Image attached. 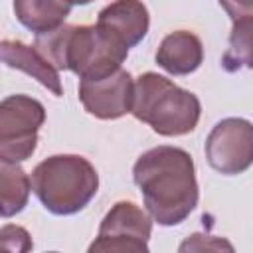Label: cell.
Instances as JSON below:
<instances>
[{
    "label": "cell",
    "mask_w": 253,
    "mask_h": 253,
    "mask_svg": "<svg viewBox=\"0 0 253 253\" xmlns=\"http://www.w3.org/2000/svg\"><path fill=\"white\" fill-rule=\"evenodd\" d=\"M73 4L59 0H16L14 14L18 22L32 34L43 36L63 26L65 18L71 14Z\"/></svg>",
    "instance_id": "7c38bea8"
},
{
    "label": "cell",
    "mask_w": 253,
    "mask_h": 253,
    "mask_svg": "<svg viewBox=\"0 0 253 253\" xmlns=\"http://www.w3.org/2000/svg\"><path fill=\"white\" fill-rule=\"evenodd\" d=\"M132 180L142 194L146 213L158 225L182 223L198 206V180L190 152L178 146H154L132 166Z\"/></svg>",
    "instance_id": "6da1fadb"
},
{
    "label": "cell",
    "mask_w": 253,
    "mask_h": 253,
    "mask_svg": "<svg viewBox=\"0 0 253 253\" xmlns=\"http://www.w3.org/2000/svg\"><path fill=\"white\" fill-rule=\"evenodd\" d=\"M30 184L49 213L73 215L85 210L95 198L99 174L85 156L53 154L34 168Z\"/></svg>",
    "instance_id": "3957f363"
},
{
    "label": "cell",
    "mask_w": 253,
    "mask_h": 253,
    "mask_svg": "<svg viewBox=\"0 0 253 253\" xmlns=\"http://www.w3.org/2000/svg\"><path fill=\"white\" fill-rule=\"evenodd\" d=\"M49 253H57V251H49Z\"/></svg>",
    "instance_id": "e0dca14e"
},
{
    "label": "cell",
    "mask_w": 253,
    "mask_h": 253,
    "mask_svg": "<svg viewBox=\"0 0 253 253\" xmlns=\"http://www.w3.org/2000/svg\"><path fill=\"white\" fill-rule=\"evenodd\" d=\"M0 63L28 73L55 97L63 95L59 73L40 55L34 45H28L20 40H0Z\"/></svg>",
    "instance_id": "30bf717a"
},
{
    "label": "cell",
    "mask_w": 253,
    "mask_h": 253,
    "mask_svg": "<svg viewBox=\"0 0 253 253\" xmlns=\"http://www.w3.org/2000/svg\"><path fill=\"white\" fill-rule=\"evenodd\" d=\"M210 166L225 176L243 174L253 162V126L247 119H221L206 138Z\"/></svg>",
    "instance_id": "52a82bcc"
},
{
    "label": "cell",
    "mask_w": 253,
    "mask_h": 253,
    "mask_svg": "<svg viewBox=\"0 0 253 253\" xmlns=\"http://www.w3.org/2000/svg\"><path fill=\"white\" fill-rule=\"evenodd\" d=\"M178 253H235V247L225 237L196 231L182 239Z\"/></svg>",
    "instance_id": "9a60e30c"
},
{
    "label": "cell",
    "mask_w": 253,
    "mask_h": 253,
    "mask_svg": "<svg viewBox=\"0 0 253 253\" xmlns=\"http://www.w3.org/2000/svg\"><path fill=\"white\" fill-rule=\"evenodd\" d=\"M45 123L43 105L30 95H10L0 101V158L28 160L38 146V130Z\"/></svg>",
    "instance_id": "5b68a950"
},
{
    "label": "cell",
    "mask_w": 253,
    "mask_h": 253,
    "mask_svg": "<svg viewBox=\"0 0 253 253\" xmlns=\"http://www.w3.org/2000/svg\"><path fill=\"white\" fill-rule=\"evenodd\" d=\"M231 16L233 30L229 36V47L221 59L227 71H237L241 67H251V6L221 2Z\"/></svg>",
    "instance_id": "4fadbf2b"
},
{
    "label": "cell",
    "mask_w": 253,
    "mask_h": 253,
    "mask_svg": "<svg viewBox=\"0 0 253 253\" xmlns=\"http://www.w3.org/2000/svg\"><path fill=\"white\" fill-rule=\"evenodd\" d=\"M30 176L16 162L0 158V217L18 215L30 200Z\"/></svg>",
    "instance_id": "5bb4252c"
},
{
    "label": "cell",
    "mask_w": 253,
    "mask_h": 253,
    "mask_svg": "<svg viewBox=\"0 0 253 253\" xmlns=\"http://www.w3.org/2000/svg\"><path fill=\"white\" fill-rule=\"evenodd\" d=\"M34 47L57 71L65 69L79 79H101L121 69L128 47L95 26H61L38 36Z\"/></svg>",
    "instance_id": "7a4b0ae2"
},
{
    "label": "cell",
    "mask_w": 253,
    "mask_h": 253,
    "mask_svg": "<svg viewBox=\"0 0 253 253\" xmlns=\"http://www.w3.org/2000/svg\"><path fill=\"white\" fill-rule=\"evenodd\" d=\"M150 215L132 202H117L101 219L87 253H150Z\"/></svg>",
    "instance_id": "8992f818"
},
{
    "label": "cell",
    "mask_w": 253,
    "mask_h": 253,
    "mask_svg": "<svg viewBox=\"0 0 253 253\" xmlns=\"http://www.w3.org/2000/svg\"><path fill=\"white\" fill-rule=\"evenodd\" d=\"M97 26L111 36H115L119 42H123L128 49L138 45L150 26L148 10L142 2L134 0H119L107 4L97 18Z\"/></svg>",
    "instance_id": "9c48e42d"
},
{
    "label": "cell",
    "mask_w": 253,
    "mask_h": 253,
    "mask_svg": "<svg viewBox=\"0 0 253 253\" xmlns=\"http://www.w3.org/2000/svg\"><path fill=\"white\" fill-rule=\"evenodd\" d=\"M132 75L126 69H119L101 79L79 81V101L83 109L103 121L121 119L130 113L132 107Z\"/></svg>",
    "instance_id": "ba28073f"
},
{
    "label": "cell",
    "mask_w": 253,
    "mask_h": 253,
    "mask_svg": "<svg viewBox=\"0 0 253 253\" xmlns=\"http://www.w3.org/2000/svg\"><path fill=\"white\" fill-rule=\"evenodd\" d=\"M32 249L34 241L26 227L16 223L0 227V253H30Z\"/></svg>",
    "instance_id": "2e32d148"
},
{
    "label": "cell",
    "mask_w": 253,
    "mask_h": 253,
    "mask_svg": "<svg viewBox=\"0 0 253 253\" xmlns=\"http://www.w3.org/2000/svg\"><path fill=\"white\" fill-rule=\"evenodd\" d=\"M202 40L188 30H176L168 34L156 49V63L170 75H190L202 65Z\"/></svg>",
    "instance_id": "8fae6325"
},
{
    "label": "cell",
    "mask_w": 253,
    "mask_h": 253,
    "mask_svg": "<svg viewBox=\"0 0 253 253\" xmlns=\"http://www.w3.org/2000/svg\"><path fill=\"white\" fill-rule=\"evenodd\" d=\"M130 113L162 136H182L198 126L202 105L192 91L146 71L134 81Z\"/></svg>",
    "instance_id": "277c9868"
}]
</instances>
